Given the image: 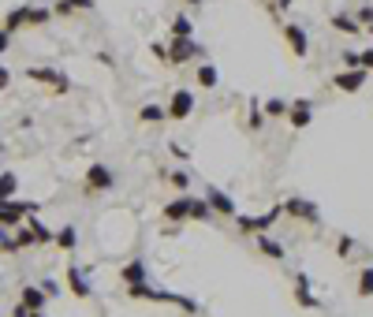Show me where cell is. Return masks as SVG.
<instances>
[{
  "instance_id": "1",
  "label": "cell",
  "mask_w": 373,
  "mask_h": 317,
  "mask_svg": "<svg viewBox=\"0 0 373 317\" xmlns=\"http://www.w3.org/2000/svg\"><path fill=\"white\" fill-rule=\"evenodd\" d=\"M284 213V205H272L269 213H258V216H243V213H235V224H239V232H247V235H265L272 224H276V216Z\"/></svg>"
},
{
  "instance_id": "2",
  "label": "cell",
  "mask_w": 373,
  "mask_h": 317,
  "mask_svg": "<svg viewBox=\"0 0 373 317\" xmlns=\"http://www.w3.org/2000/svg\"><path fill=\"white\" fill-rule=\"evenodd\" d=\"M26 79H34L38 86H49L52 94H68L71 90V79L57 68H26Z\"/></svg>"
},
{
  "instance_id": "3",
  "label": "cell",
  "mask_w": 373,
  "mask_h": 317,
  "mask_svg": "<svg viewBox=\"0 0 373 317\" xmlns=\"http://www.w3.org/2000/svg\"><path fill=\"white\" fill-rule=\"evenodd\" d=\"M366 79H370L366 68H343V71H336V75H332V86L343 90V94H359V90L366 86Z\"/></svg>"
},
{
  "instance_id": "4",
  "label": "cell",
  "mask_w": 373,
  "mask_h": 317,
  "mask_svg": "<svg viewBox=\"0 0 373 317\" xmlns=\"http://www.w3.org/2000/svg\"><path fill=\"white\" fill-rule=\"evenodd\" d=\"M280 205H284V213L295 216V221H306V224H317V221H321V209H317L310 198H284Z\"/></svg>"
},
{
  "instance_id": "5",
  "label": "cell",
  "mask_w": 373,
  "mask_h": 317,
  "mask_svg": "<svg viewBox=\"0 0 373 317\" xmlns=\"http://www.w3.org/2000/svg\"><path fill=\"white\" fill-rule=\"evenodd\" d=\"M202 52L205 49L194 38H172V45H168V63H187V60L202 57Z\"/></svg>"
},
{
  "instance_id": "6",
  "label": "cell",
  "mask_w": 373,
  "mask_h": 317,
  "mask_svg": "<svg viewBox=\"0 0 373 317\" xmlns=\"http://www.w3.org/2000/svg\"><path fill=\"white\" fill-rule=\"evenodd\" d=\"M205 202H209V209L221 213V216H235V213H239L235 198L228 194V190H221V187H205Z\"/></svg>"
},
{
  "instance_id": "7",
  "label": "cell",
  "mask_w": 373,
  "mask_h": 317,
  "mask_svg": "<svg viewBox=\"0 0 373 317\" xmlns=\"http://www.w3.org/2000/svg\"><path fill=\"white\" fill-rule=\"evenodd\" d=\"M116 187V176L108 165H90L86 168V190H97V194H105V190Z\"/></svg>"
},
{
  "instance_id": "8",
  "label": "cell",
  "mask_w": 373,
  "mask_h": 317,
  "mask_svg": "<svg viewBox=\"0 0 373 317\" xmlns=\"http://www.w3.org/2000/svg\"><path fill=\"white\" fill-rule=\"evenodd\" d=\"M284 41H288V49L295 52L299 60L310 57V38H306V30L299 23H284Z\"/></svg>"
},
{
  "instance_id": "9",
  "label": "cell",
  "mask_w": 373,
  "mask_h": 317,
  "mask_svg": "<svg viewBox=\"0 0 373 317\" xmlns=\"http://www.w3.org/2000/svg\"><path fill=\"white\" fill-rule=\"evenodd\" d=\"M165 112H168V120H187V116L194 112V94H190V90H176L172 101L165 105Z\"/></svg>"
},
{
  "instance_id": "10",
  "label": "cell",
  "mask_w": 373,
  "mask_h": 317,
  "mask_svg": "<svg viewBox=\"0 0 373 317\" xmlns=\"http://www.w3.org/2000/svg\"><path fill=\"white\" fill-rule=\"evenodd\" d=\"M310 120H314V101H310V97H299V101L288 105V123L295 127V131L310 127Z\"/></svg>"
},
{
  "instance_id": "11",
  "label": "cell",
  "mask_w": 373,
  "mask_h": 317,
  "mask_svg": "<svg viewBox=\"0 0 373 317\" xmlns=\"http://www.w3.org/2000/svg\"><path fill=\"white\" fill-rule=\"evenodd\" d=\"M23 221H26L23 202H15V198H0V224H4V228H19Z\"/></svg>"
},
{
  "instance_id": "12",
  "label": "cell",
  "mask_w": 373,
  "mask_h": 317,
  "mask_svg": "<svg viewBox=\"0 0 373 317\" xmlns=\"http://www.w3.org/2000/svg\"><path fill=\"white\" fill-rule=\"evenodd\" d=\"M190 202H194L190 194L172 198V202L165 205V221H168V224H183V221H190Z\"/></svg>"
},
{
  "instance_id": "13",
  "label": "cell",
  "mask_w": 373,
  "mask_h": 317,
  "mask_svg": "<svg viewBox=\"0 0 373 317\" xmlns=\"http://www.w3.org/2000/svg\"><path fill=\"white\" fill-rule=\"evenodd\" d=\"M120 280H123L127 287H139V284H145V280H150V269H145L142 258H134V261H127V265L120 269Z\"/></svg>"
},
{
  "instance_id": "14",
  "label": "cell",
  "mask_w": 373,
  "mask_h": 317,
  "mask_svg": "<svg viewBox=\"0 0 373 317\" xmlns=\"http://www.w3.org/2000/svg\"><path fill=\"white\" fill-rule=\"evenodd\" d=\"M68 287H71V295H75V298H90V295H94V287H90L83 265H68Z\"/></svg>"
},
{
  "instance_id": "15",
  "label": "cell",
  "mask_w": 373,
  "mask_h": 317,
  "mask_svg": "<svg viewBox=\"0 0 373 317\" xmlns=\"http://www.w3.org/2000/svg\"><path fill=\"white\" fill-rule=\"evenodd\" d=\"M295 298H299L303 310H317V295L310 292V276H306V273L295 276Z\"/></svg>"
},
{
  "instance_id": "16",
  "label": "cell",
  "mask_w": 373,
  "mask_h": 317,
  "mask_svg": "<svg viewBox=\"0 0 373 317\" xmlns=\"http://www.w3.org/2000/svg\"><path fill=\"white\" fill-rule=\"evenodd\" d=\"M23 26H30V4H23V8H15V12L4 15V30H8V34L23 30Z\"/></svg>"
},
{
  "instance_id": "17",
  "label": "cell",
  "mask_w": 373,
  "mask_h": 317,
  "mask_svg": "<svg viewBox=\"0 0 373 317\" xmlns=\"http://www.w3.org/2000/svg\"><path fill=\"white\" fill-rule=\"evenodd\" d=\"M329 26H332V30H340V34H351V38H359V34H362V23L354 19V15H343V12L332 15Z\"/></svg>"
},
{
  "instance_id": "18",
  "label": "cell",
  "mask_w": 373,
  "mask_h": 317,
  "mask_svg": "<svg viewBox=\"0 0 373 317\" xmlns=\"http://www.w3.org/2000/svg\"><path fill=\"white\" fill-rule=\"evenodd\" d=\"M45 298H49V295H45V287H23V298H19V303L34 314V310H45Z\"/></svg>"
},
{
  "instance_id": "19",
  "label": "cell",
  "mask_w": 373,
  "mask_h": 317,
  "mask_svg": "<svg viewBox=\"0 0 373 317\" xmlns=\"http://www.w3.org/2000/svg\"><path fill=\"white\" fill-rule=\"evenodd\" d=\"M26 228H30V235H34V247H38V243H52V235H57V232L45 228L38 216H26Z\"/></svg>"
},
{
  "instance_id": "20",
  "label": "cell",
  "mask_w": 373,
  "mask_h": 317,
  "mask_svg": "<svg viewBox=\"0 0 373 317\" xmlns=\"http://www.w3.org/2000/svg\"><path fill=\"white\" fill-rule=\"evenodd\" d=\"M258 247H261V254H265V258L284 261V247H280L276 239H269V232H265V235H258Z\"/></svg>"
},
{
  "instance_id": "21",
  "label": "cell",
  "mask_w": 373,
  "mask_h": 317,
  "mask_svg": "<svg viewBox=\"0 0 373 317\" xmlns=\"http://www.w3.org/2000/svg\"><path fill=\"white\" fill-rule=\"evenodd\" d=\"M19 194V176L15 172H0V198H15Z\"/></svg>"
},
{
  "instance_id": "22",
  "label": "cell",
  "mask_w": 373,
  "mask_h": 317,
  "mask_svg": "<svg viewBox=\"0 0 373 317\" xmlns=\"http://www.w3.org/2000/svg\"><path fill=\"white\" fill-rule=\"evenodd\" d=\"M52 243H57L60 250H75L79 247V232L75 228H60L57 235H52Z\"/></svg>"
},
{
  "instance_id": "23",
  "label": "cell",
  "mask_w": 373,
  "mask_h": 317,
  "mask_svg": "<svg viewBox=\"0 0 373 317\" xmlns=\"http://www.w3.org/2000/svg\"><path fill=\"white\" fill-rule=\"evenodd\" d=\"M194 79H198V86H205V90H213L216 83H221V75H216V68H213V63H202Z\"/></svg>"
},
{
  "instance_id": "24",
  "label": "cell",
  "mask_w": 373,
  "mask_h": 317,
  "mask_svg": "<svg viewBox=\"0 0 373 317\" xmlns=\"http://www.w3.org/2000/svg\"><path fill=\"white\" fill-rule=\"evenodd\" d=\"M165 108H161V105H142V112H139V120L142 123H161V120H165Z\"/></svg>"
},
{
  "instance_id": "25",
  "label": "cell",
  "mask_w": 373,
  "mask_h": 317,
  "mask_svg": "<svg viewBox=\"0 0 373 317\" xmlns=\"http://www.w3.org/2000/svg\"><path fill=\"white\" fill-rule=\"evenodd\" d=\"M359 295L362 298H373V269H359Z\"/></svg>"
},
{
  "instance_id": "26",
  "label": "cell",
  "mask_w": 373,
  "mask_h": 317,
  "mask_svg": "<svg viewBox=\"0 0 373 317\" xmlns=\"http://www.w3.org/2000/svg\"><path fill=\"white\" fill-rule=\"evenodd\" d=\"M209 216H213L209 202H205V198H194V202H190V221H209Z\"/></svg>"
},
{
  "instance_id": "27",
  "label": "cell",
  "mask_w": 373,
  "mask_h": 317,
  "mask_svg": "<svg viewBox=\"0 0 373 317\" xmlns=\"http://www.w3.org/2000/svg\"><path fill=\"white\" fill-rule=\"evenodd\" d=\"M261 108H265V116H288V101H284V97H269V101H261Z\"/></svg>"
},
{
  "instance_id": "28",
  "label": "cell",
  "mask_w": 373,
  "mask_h": 317,
  "mask_svg": "<svg viewBox=\"0 0 373 317\" xmlns=\"http://www.w3.org/2000/svg\"><path fill=\"white\" fill-rule=\"evenodd\" d=\"M194 34V26H190L187 15H179V19H172V38H190Z\"/></svg>"
},
{
  "instance_id": "29",
  "label": "cell",
  "mask_w": 373,
  "mask_h": 317,
  "mask_svg": "<svg viewBox=\"0 0 373 317\" xmlns=\"http://www.w3.org/2000/svg\"><path fill=\"white\" fill-rule=\"evenodd\" d=\"M15 250H23V247H34V235H30V228H23V224H19V228H15Z\"/></svg>"
},
{
  "instance_id": "30",
  "label": "cell",
  "mask_w": 373,
  "mask_h": 317,
  "mask_svg": "<svg viewBox=\"0 0 373 317\" xmlns=\"http://www.w3.org/2000/svg\"><path fill=\"white\" fill-rule=\"evenodd\" d=\"M261 120H265V108H261L258 97H254V101H250V127H254V131L261 127Z\"/></svg>"
},
{
  "instance_id": "31",
  "label": "cell",
  "mask_w": 373,
  "mask_h": 317,
  "mask_svg": "<svg viewBox=\"0 0 373 317\" xmlns=\"http://www.w3.org/2000/svg\"><path fill=\"white\" fill-rule=\"evenodd\" d=\"M49 19H52L49 8H30V26H45Z\"/></svg>"
},
{
  "instance_id": "32",
  "label": "cell",
  "mask_w": 373,
  "mask_h": 317,
  "mask_svg": "<svg viewBox=\"0 0 373 317\" xmlns=\"http://www.w3.org/2000/svg\"><path fill=\"white\" fill-rule=\"evenodd\" d=\"M336 250H340V258H351V254H354V239H351V235H343Z\"/></svg>"
},
{
  "instance_id": "33",
  "label": "cell",
  "mask_w": 373,
  "mask_h": 317,
  "mask_svg": "<svg viewBox=\"0 0 373 317\" xmlns=\"http://www.w3.org/2000/svg\"><path fill=\"white\" fill-rule=\"evenodd\" d=\"M52 15H75V8H71V0H57V8H52Z\"/></svg>"
},
{
  "instance_id": "34",
  "label": "cell",
  "mask_w": 373,
  "mask_h": 317,
  "mask_svg": "<svg viewBox=\"0 0 373 317\" xmlns=\"http://www.w3.org/2000/svg\"><path fill=\"white\" fill-rule=\"evenodd\" d=\"M172 187H179V190H187V183H190V179H187V172H172Z\"/></svg>"
},
{
  "instance_id": "35",
  "label": "cell",
  "mask_w": 373,
  "mask_h": 317,
  "mask_svg": "<svg viewBox=\"0 0 373 317\" xmlns=\"http://www.w3.org/2000/svg\"><path fill=\"white\" fill-rule=\"evenodd\" d=\"M359 68L373 71V49H362V52H359Z\"/></svg>"
},
{
  "instance_id": "36",
  "label": "cell",
  "mask_w": 373,
  "mask_h": 317,
  "mask_svg": "<svg viewBox=\"0 0 373 317\" xmlns=\"http://www.w3.org/2000/svg\"><path fill=\"white\" fill-rule=\"evenodd\" d=\"M354 19L362 23V30H366V26L373 23V8H359V15H354Z\"/></svg>"
},
{
  "instance_id": "37",
  "label": "cell",
  "mask_w": 373,
  "mask_h": 317,
  "mask_svg": "<svg viewBox=\"0 0 373 317\" xmlns=\"http://www.w3.org/2000/svg\"><path fill=\"white\" fill-rule=\"evenodd\" d=\"M8 49H12V34H8L4 26H0V57H4Z\"/></svg>"
},
{
  "instance_id": "38",
  "label": "cell",
  "mask_w": 373,
  "mask_h": 317,
  "mask_svg": "<svg viewBox=\"0 0 373 317\" xmlns=\"http://www.w3.org/2000/svg\"><path fill=\"white\" fill-rule=\"evenodd\" d=\"M71 8L75 12H94V0H71Z\"/></svg>"
},
{
  "instance_id": "39",
  "label": "cell",
  "mask_w": 373,
  "mask_h": 317,
  "mask_svg": "<svg viewBox=\"0 0 373 317\" xmlns=\"http://www.w3.org/2000/svg\"><path fill=\"white\" fill-rule=\"evenodd\" d=\"M8 86H12V71H8L4 63H0V90H8Z\"/></svg>"
},
{
  "instance_id": "40",
  "label": "cell",
  "mask_w": 373,
  "mask_h": 317,
  "mask_svg": "<svg viewBox=\"0 0 373 317\" xmlns=\"http://www.w3.org/2000/svg\"><path fill=\"white\" fill-rule=\"evenodd\" d=\"M343 68H359V52H343Z\"/></svg>"
},
{
  "instance_id": "41",
  "label": "cell",
  "mask_w": 373,
  "mask_h": 317,
  "mask_svg": "<svg viewBox=\"0 0 373 317\" xmlns=\"http://www.w3.org/2000/svg\"><path fill=\"white\" fill-rule=\"evenodd\" d=\"M150 49H153V57H157V60H168V45H150Z\"/></svg>"
},
{
  "instance_id": "42",
  "label": "cell",
  "mask_w": 373,
  "mask_h": 317,
  "mask_svg": "<svg viewBox=\"0 0 373 317\" xmlns=\"http://www.w3.org/2000/svg\"><path fill=\"white\" fill-rule=\"evenodd\" d=\"M41 287H45V295H60V284H57V280H45Z\"/></svg>"
},
{
  "instance_id": "43",
  "label": "cell",
  "mask_w": 373,
  "mask_h": 317,
  "mask_svg": "<svg viewBox=\"0 0 373 317\" xmlns=\"http://www.w3.org/2000/svg\"><path fill=\"white\" fill-rule=\"evenodd\" d=\"M269 4H272V8H288L291 0H269Z\"/></svg>"
},
{
  "instance_id": "44",
  "label": "cell",
  "mask_w": 373,
  "mask_h": 317,
  "mask_svg": "<svg viewBox=\"0 0 373 317\" xmlns=\"http://www.w3.org/2000/svg\"><path fill=\"white\" fill-rule=\"evenodd\" d=\"M187 4H190V8H198V4H202V0H187Z\"/></svg>"
},
{
  "instance_id": "45",
  "label": "cell",
  "mask_w": 373,
  "mask_h": 317,
  "mask_svg": "<svg viewBox=\"0 0 373 317\" xmlns=\"http://www.w3.org/2000/svg\"><path fill=\"white\" fill-rule=\"evenodd\" d=\"M30 317H45V314H41V310H34V314H30Z\"/></svg>"
},
{
  "instance_id": "46",
  "label": "cell",
  "mask_w": 373,
  "mask_h": 317,
  "mask_svg": "<svg viewBox=\"0 0 373 317\" xmlns=\"http://www.w3.org/2000/svg\"><path fill=\"white\" fill-rule=\"evenodd\" d=\"M366 30H370V34H373V23H370V26H366Z\"/></svg>"
}]
</instances>
